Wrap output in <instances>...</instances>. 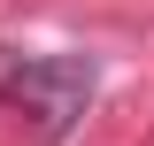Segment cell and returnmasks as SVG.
<instances>
[{"label": "cell", "instance_id": "cell-1", "mask_svg": "<svg viewBox=\"0 0 154 146\" xmlns=\"http://www.w3.org/2000/svg\"><path fill=\"white\" fill-rule=\"evenodd\" d=\"M93 92H100V62L77 54V46H69V54H31L16 77H8V100L31 115V131H38L46 146H62L77 123H85Z\"/></svg>", "mask_w": 154, "mask_h": 146}, {"label": "cell", "instance_id": "cell-2", "mask_svg": "<svg viewBox=\"0 0 154 146\" xmlns=\"http://www.w3.org/2000/svg\"><path fill=\"white\" fill-rule=\"evenodd\" d=\"M23 69V46H0V100H8V77Z\"/></svg>", "mask_w": 154, "mask_h": 146}]
</instances>
